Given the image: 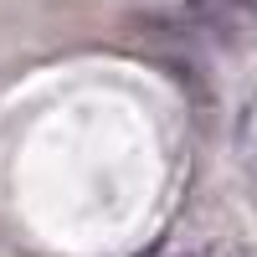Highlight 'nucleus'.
<instances>
[{"mask_svg": "<svg viewBox=\"0 0 257 257\" xmlns=\"http://www.w3.org/2000/svg\"><path fill=\"white\" fill-rule=\"evenodd\" d=\"M247 190H252V201H257V155H252V170H247Z\"/></svg>", "mask_w": 257, "mask_h": 257, "instance_id": "nucleus-1", "label": "nucleus"}, {"mask_svg": "<svg viewBox=\"0 0 257 257\" xmlns=\"http://www.w3.org/2000/svg\"><path fill=\"white\" fill-rule=\"evenodd\" d=\"M180 257H206V252H180Z\"/></svg>", "mask_w": 257, "mask_h": 257, "instance_id": "nucleus-2", "label": "nucleus"}]
</instances>
